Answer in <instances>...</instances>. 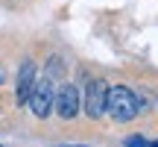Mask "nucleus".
Returning a JSON list of instances; mask_svg holds the SVG:
<instances>
[{"label":"nucleus","mask_w":158,"mask_h":147,"mask_svg":"<svg viewBox=\"0 0 158 147\" xmlns=\"http://www.w3.org/2000/svg\"><path fill=\"white\" fill-rule=\"evenodd\" d=\"M0 82H3V68H0Z\"/></svg>","instance_id":"nucleus-7"},{"label":"nucleus","mask_w":158,"mask_h":147,"mask_svg":"<svg viewBox=\"0 0 158 147\" xmlns=\"http://www.w3.org/2000/svg\"><path fill=\"white\" fill-rule=\"evenodd\" d=\"M106 88L108 85L102 79H91L88 91H85V112L88 118H102L106 115Z\"/></svg>","instance_id":"nucleus-3"},{"label":"nucleus","mask_w":158,"mask_h":147,"mask_svg":"<svg viewBox=\"0 0 158 147\" xmlns=\"http://www.w3.org/2000/svg\"><path fill=\"white\" fill-rule=\"evenodd\" d=\"M152 147H158V141H152Z\"/></svg>","instance_id":"nucleus-8"},{"label":"nucleus","mask_w":158,"mask_h":147,"mask_svg":"<svg viewBox=\"0 0 158 147\" xmlns=\"http://www.w3.org/2000/svg\"><path fill=\"white\" fill-rule=\"evenodd\" d=\"M141 109V100L132 94L126 85H114V88H106V112L111 115L114 121H132Z\"/></svg>","instance_id":"nucleus-1"},{"label":"nucleus","mask_w":158,"mask_h":147,"mask_svg":"<svg viewBox=\"0 0 158 147\" xmlns=\"http://www.w3.org/2000/svg\"><path fill=\"white\" fill-rule=\"evenodd\" d=\"M29 106H32V115L35 118H47V115L53 112V82L50 79H35V88L32 94H29Z\"/></svg>","instance_id":"nucleus-2"},{"label":"nucleus","mask_w":158,"mask_h":147,"mask_svg":"<svg viewBox=\"0 0 158 147\" xmlns=\"http://www.w3.org/2000/svg\"><path fill=\"white\" fill-rule=\"evenodd\" d=\"M53 106H56V112L62 115L64 121L76 118V112H79V91L73 88V85L64 82L62 88H59V94H53Z\"/></svg>","instance_id":"nucleus-4"},{"label":"nucleus","mask_w":158,"mask_h":147,"mask_svg":"<svg viewBox=\"0 0 158 147\" xmlns=\"http://www.w3.org/2000/svg\"><path fill=\"white\" fill-rule=\"evenodd\" d=\"M35 79H38V74H35V62H23V68L21 74H18V85H15V97H18V103H27L29 100V94H32V88H35Z\"/></svg>","instance_id":"nucleus-5"},{"label":"nucleus","mask_w":158,"mask_h":147,"mask_svg":"<svg viewBox=\"0 0 158 147\" xmlns=\"http://www.w3.org/2000/svg\"><path fill=\"white\" fill-rule=\"evenodd\" d=\"M126 147H147V141L141 136H132V138H126Z\"/></svg>","instance_id":"nucleus-6"}]
</instances>
